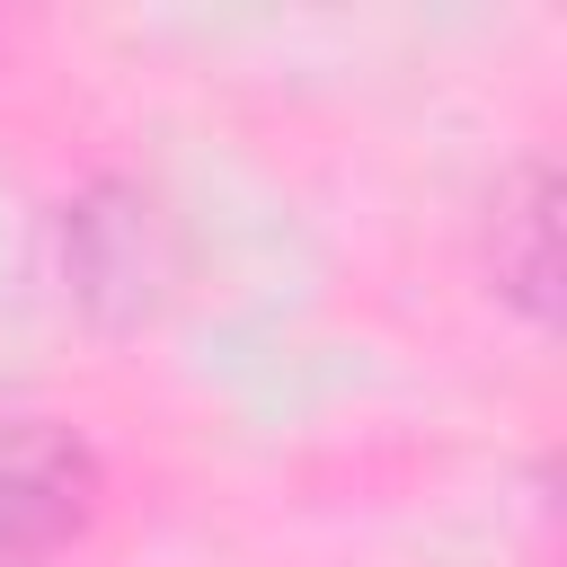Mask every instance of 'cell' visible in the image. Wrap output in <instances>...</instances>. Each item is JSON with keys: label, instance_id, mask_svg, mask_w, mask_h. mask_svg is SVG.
<instances>
[{"label": "cell", "instance_id": "6da1fadb", "mask_svg": "<svg viewBox=\"0 0 567 567\" xmlns=\"http://www.w3.org/2000/svg\"><path fill=\"white\" fill-rule=\"evenodd\" d=\"M97 514V452L53 416H0V567H44Z\"/></svg>", "mask_w": 567, "mask_h": 567}, {"label": "cell", "instance_id": "7a4b0ae2", "mask_svg": "<svg viewBox=\"0 0 567 567\" xmlns=\"http://www.w3.org/2000/svg\"><path fill=\"white\" fill-rule=\"evenodd\" d=\"M496 292L523 310V319H558V177L549 168H523L514 195L496 204Z\"/></svg>", "mask_w": 567, "mask_h": 567}]
</instances>
